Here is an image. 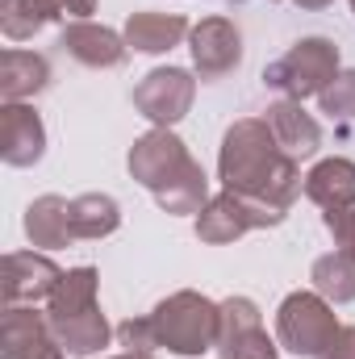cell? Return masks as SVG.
I'll return each mask as SVG.
<instances>
[{
  "label": "cell",
  "mask_w": 355,
  "mask_h": 359,
  "mask_svg": "<svg viewBox=\"0 0 355 359\" xmlns=\"http://www.w3.org/2000/svg\"><path fill=\"white\" fill-rule=\"evenodd\" d=\"M217 176L226 184V192L264 201L267 209L284 213L293 209L297 192L305 188V176L297 168V159H288L272 134L264 117H239L217 151Z\"/></svg>",
  "instance_id": "1"
},
{
  "label": "cell",
  "mask_w": 355,
  "mask_h": 359,
  "mask_svg": "<svg viewBox=\"0 0 355 359\" xmlns=\"http://www.w3.org/2000/svg\"><path fill=\"white\" fill-rule=\"evenodd\" d=\"M151 326L159 347L176 351V355H205L217 347V326H222V305L209 301L205 292L180 288L168 301H159L151 309Z\"/></svg>",
  "instance_id": "2"
},
{
  "label": "cell",
  "mask_w": 355,
  "mask_h": 359,
  "mask_svg": "<svg viewBox=\"0 0 355 359\" xmlns=\"http://www.w3.org/2000/svg\"><path fill=\"white\" fill-rule=\"evenodd\" d=\"M335 76H339V46L330 38H301L264 67V84L284 100L322 96Z\"/></svg>",
  "instance_id": "3"
},
{
  "label": "cell",
  "mask_w": 355,
  "mask_h": 359,
  "mask_svg": "<svg viewBox=\"0 0 355 359\" xmlns=\"http://www.w3.org/2000/svg\"><path fill=\"white\" fill-rule=\"evenodd\" d=\"M339 334L335 305L322 292H288L276 309V343L301 359H318Z\"/></svg>",
  "instance_id": "4"
},
{
  "label": "cell",
  "mask_w": 355,
  "mask_h": 359,
  "mask_svg": "<svg viewBox=\"0 0 355 359\" xmlns=\"http://www.w3.org/2000/svg\"><path fill=\"white\" fill-rule=\"evenodd\" d=\"M192 100H196V80L184 67H155L134 88V109L159 130H172L176 121H184Z\"/></svg>",
  "instance_id": "5"
},
{
  "label": "cell",
  "mask_w": 355,
  "mask_h": 359,
  "mask_svg": "<svg viewBox=\"0 0 355 359\" xmlns=\"http://www.w3.org/2000/svg\"><path fill=\"white\" fill-rule=\"evenodd\" d=\"M222 359H276L280 347L267 339L260 305L251 297H226L222 301V326H217V347Z\"/></svg>",
  "instance_id": "6"
},
{
  "label": "cell",
  "mask_w": 355,
  "mask_h": 359,
  "mask_svg": "<svg viewBox=\"0 0 355 359\" xmlns=\"http://www.w3.org/2000/svg\"><path fill=\"white\" fill-rule=\"evenodd\" d=\"M0 359H67V351L59 347L46 313H34V305H4Z\"/></svg>",
  "instance_id": "7"
},
{
  "label": "cell",
  "mask_w": 355,
  "mask_h": 359,
  "mask_svg": "<svg viewBox=\"0 0 355 359\" xmlns=\"http://www.w3.org/2000/svg\"><path fill=\"white\" fill-rule=\"evenodd\" d=\"M188 50H192V72L201 80H222L243 63V34L230 17H205L201 25H192Z\"/></svg>",
  "instance_id": "8"
},
{
  "label": "cell",
  "mask_w": 355,
  "mask_h": 359,
  "mask_svg": "<svg viewBox=\"0 0 355 359\" xmlns=\"http://www.w3.org/2000/svg\"><path fill=\"white\" fill-rule=\"evenodd\" d=\"M188 159H192V155H188V147L180 142L176 134L155 126V130H147L142 138H134L126 168H130V176L138 180L147 192H159V188L176 176Z\"/></svg>",
  "instance_id": "9"
},
{
  "label": "cell",
  "mask_w": 355,
  "mask_h": 359,
  "mask_svg": "<svg viewBox=\"0 0 355 359\" xmlns=\"http://www.w3.org/2000/svg\"><path fill=\"white\" fill-rule=\"evenodd\" d=\"M59 280H63V271L55 268V259H46L38 251H13V255H4L0 292H4V305H38V301H51Z\"/></svg>",
  "instance_id": "10"
},
{
  "label": "cell",
  "mask_w": 355,
  "mask_h": 359,
  "mask_svg": "<svg viewBox=\"0 0 355 359\" xmlns=\"http://www.w3.org/2000/svg\"><path fill=\"white\" fill-rule=\"evenodd\" d=\"M59 46L88 72H113L126 63L130 46H126V34L109 29V25H96V21H67L63 34H59Z\"/></svg>",
  "instance_id": "11"
},
{
  "label": "cell",
  "mask_w": 355,
  "mask_h": 359,
  "mask_svg": "<svg viewBox=\"0 0 355 359\" xmlns=\"http://www.w3.org/2000/svg\"><path fill=\"white\" fill-rule=\"evenodd\" d=\"M46 155V126L34 104H0V159L8 168H34Z\"/></svg>",
  "instance_id": "12"
},
{
  "label": "cell",
  "mask_w": 355,
  "mask_h": 359,
  "mask_svg": "<svg viewBox=\"0 0 355 359\" xmlns=\"http://www.w3.org/2000/svg\"><path fill=\"white\" fill-rule=\"evenodd\" d=\"M267 126H272V134H276V142H280V151L288 155V159H314L318 155V147H322V126L314 121V113H305L301 109V100H276V104H267Z\"/></svg>",
  "instance_id": "13"
},
{
  "label": "cell",
  "mask_w": 355,
  "mask_h": 359,
  "mask_svg": "<svg viewBox=\"0 0 355 359\" xmlns=\"http://www.w3.org/2000/svg\"><path fill=\"white\" fill-rule=\"evenodd\" d=\"M247 230H255V222H251V209L243 205L239 192H217L196 213V238L209 247H226V243L243 238Z\"/></svg>",
  "instance_id": "14"
},
{
  "label": "cell",
  "mask_w": 355,
  "mask_h": 359,
  "mask_svg": "<svg viewBox=\"0 0 355 359\" xmlns=\"http://www.w3.org/2000/svg\"><path fill=\"white\" fill-rule=\"evenodd\" d=\"M51 88V63L34 50H4L0 55V100L25 104Z\"/></svg>",
  "instance_id": "15"
},
{
  "label": "cell",
  "mask_w": 355,
  "mask_h": 359,
  "mask_svg": "<svg viewBox=\"0 0 355 359\" xmlns=\"http://www.w3.org/2000/svg\"><path fill=\"white\" fill-rule=\"evenodd\" d=\"M126 46L130 50H138V55H163V50H172L180 46L188 34H192V25L180 17V13H130V21H126Z\"/></svg>",
  "instance_id": "16"
},
{
  "label": "cell",
  "mask_w": 355,
  "mask_h": 359,
  "mask_svg": "<svg viewBox=\"0 0 355 359\" xmlns=\"http://www.w3.org/2000/svg\"><path fill=\"white\" fill-rule=\"evenodd\" d=\"M25 238L34 247H46V251H59V247H72L76 243V230H72V201L46 192L38 196L29 209H25Z\"/></svg>",
  "instance_id": "17"
},
{
  "label": "cell",
  "mask_w": 355,
  "mask_h": 359,
  "mask_svg": "<svg viewBox=\"0 0 355 359\" xmlns=\"http://www.w3.org/2000/svg\"><path fill=\"white\" fill-rule=\"evenodd\" d=\"M305 196H309L318 209H326V213H335V209H355V163L351 159H339V155L314 163L309 176H305Z\"/></svg>",
  "instance_id": "18"
},
{
  "label": "cell",
  "mask_w": 355,
  "mask_h": 359,
  "mask_svg": "<svg viewBox=\"0 0 355 359\" xmlns=\"http://www.w3.org/2000/svg\"><path fill=\"white\" fill-rule=\"evenodd\" d=\"M51 330L59 339V347L67 355H96L100 347H109V339L117 334L109 326V318L100 313V305H92L84 313H67V318H51Z\"/></svg>",
  "instance_id": "19"
},
{
  "label": "cell",
  "mask_w": 355,
  "mask_h": 359,
  "mask_svg": "<svg viewBox=\"0 0 355 359\" xmlns=\"http://www.w3.org/2000/svg\"><path fill=\"white\" fill-rule=\"evenodd\" d=\"M63 0H0V29L13 42H25L34 34H42L46 25H55L63 17Z\"/></svg>",
  "instance_id": "20"
},
{
  "label": "cell",
  "mask_w": 355,
  "mask_h": 359,
  "mask_svg": "<svg viewBox=\"0 0 355 359\" xmlns=\"http://www.w3.org/2000/svg\"><path fill=\"white\" fill-rule=\"evenodd\" d=\"M121 226V205L109 196V192H84V196H72V230H76V243H96V238H109L113 230Z\"/></svg>",
  "instance_id": "21"
},
{
  "label": "cell",
  "mask_w": 355,
  "mask_h": 359,
  "mask_svg": "<svg viewBox=\"0 0 355 359\" xmlns=\"http://www.w3.org/2000/svg\"><path fill=\"white\" fill-rule=\"evenodd\" d=\"M151 196L159 201L163 213H201L209 205V176H205V168L196 159H188L176 176L168 180L159 192H151Z\"/></svg>",
  "instance_id": "22"
},
{
  "label": "cell",
  "mask_w": 355,
  "mask_h": 359,
  "mask_svg": "<svg viewBox=\"0 0 355 359\" xmlns=\"http://www.w3.org/2000/svg\"><path fill=\"white\" fill-rule=\"evenodd\" d=\"M309 280H314V292H322L330 305H347V301H355V259L343 255V251L318 255L314 268H309Z\"/></svg>",
  "instance_id": "23"
},
{
  "label": "cell",
  "mask_w": 355,
  "mask_h": 359,
  "mask_svg": "<svg viewBox=\"0 0 355 359\" xmlns=\"http://www.w3.org/2000/svg\"><path fill=\"white\" fill-rule=\"evenodd\" d=\"M96 284H100V276L96 268H72L63 271V280H59V288L51 292V309H46V318H67V313H84L96 305Z\"/></svg>",
  "instance_id": "24"
},
{
  "label": "cell",
  "mask_w": 355,
  "mask_h": 359,
  "mask_svg": "<svg viewBox=\"0 0 355 359\" xmlns=\"http://www.w3.org/2000/svg\"><path fill=\"white\" fill-rule=\"evenodd\" d=\"M318 104H322V113H330V117L355 121V67L351 72H339V76L330 80V88L318 96Z\"/></svg>",
  "instance_id": "25"
},
{
  "label": "cell",
  "mask_w": 355,
  "mask_h": 359,
  "mask_svg": "<svg viewBox=\"0 0 355 359\" xmlns=\"http://www.w3.org/2000/svg\"><path fill=\"white\" fill-rule=\"evenodd\" d=\"M117 343H121L126 351H155L159 339H155L151 313H147V318H126V322L117 326Z\"/></svg>",
  "instance_id": "26"
},
{
  "label": "cell",
  "mask_w": 355,
  "mask_h": 359,
  "mask_svg": "<svg viewBox=\"0 0 355 359\" xmlns=\"http://www.w3.org/2000/svg\"><path fill=\"white\" fill-rule=\"evenodd\" d=\"M326 222V234L335 238V251L351 255L355 259V209H335V213H322Z\"/></svg>",
  "instance_id": "27"
},
{
  "label": "cell",
  "mask_w": 355,
  "mask_h": 359,
  "mask_svg": "<svg viewBox=\"0 0 355 359\" xmlns=\"http://www.w3.org/2000/svg\"><path fill=\"white\" fill-rule=\"evenodd\" d=\"M318 359H355V326H339L335 343H330Z\"/></svg>",
  "instance_id": "28"
},
{
  "label": "cell",
  "mask_w": 355,
  "mask_h": 359,
  "mask_svg": "<svg viewBox=\"0 0 355 359\" xmlns=\"http://www.w3.org/2000/svg\"><path fill=\"white\" fill-rule=\"evenodd\" d=\"M63 8H67L76 21H88V13H96V0H63Z\"/></svg>",
  "instance_id": "29"
},
{
  "label": "cell",
  "mask_w": 355,
  "mask_h": 359,
  "mask_svg": "<svg viewBox=\"0 0 355 359\" xmlns=\"http://www.w3.org/2000/svg\"><path fill=\"white\" fill-rule=\"evenodd\" d=\"M293 4H301V8H326V4H335V0H293Z\"/></svg>",
  "instance_id": "30"
},
{
  "label": "cell",
  "mask_w": 355,
  "mask_h": 359,
  "mask_svg": "<svg viewBox=\"0 0 355 359\" xmlns=\"http://www.w3.org/2000/svg\"><path fill=\"white\" fill-rule=\"evenodd\" d=\"M113 359H155L151 351H121V355H113Z\"/></svg>",
  "instance_id": "31"
},
{
  "label": "cell",
  "mask_w": 355,
  "mask_h": 359,
  "mask_svg": "<svg viewBox=\"0 0 355 359\" xmlns=\"http://www.w3.org/2000/svg\"><path fill=\"white\" fill-rule=\"evenodd\" d=\"M230 4H243V0H230ZM272 4H276V0H272Z\"/></svg>",
  "instance_id": "32"
},
{
  "label": "cell",
  "mask_w": 355,
  "mask_h": 359,
  "mask_svg": "<svg viewBox=\"0 0 355 359\" xmlns=\"http://www.w3.org/2000/svg\"><path fill=\"white\" fill-rule=\"evenodd\" d=\"M347 4H351V13H355V0H347Z\"/></svg>",
  "instance_id": "33"
}]
</instances>
